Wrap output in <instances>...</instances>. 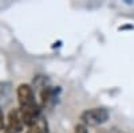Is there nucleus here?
Listing matches in <instances>:
<instances>
[{
	"label": "nucleus",
	"mask_w": 134,
	"mask_h": 133,
	"mask_svg": "<svg viewBox=\"0 0 134 133\" xmlns=\"http://www.w3.org/2000/svg\"><path fill=\"white\" fill-rule=\"evenodd\" d=\"M4 128H5V118H4L3 109L0 108V130H3Z\"/></svg>",
	"instance_id": "obj_6"
},
{
	"label": "nucleus",
	"mask_w": 134,
	"mask_h": 133,
	"mask_svg": "<svg viewBox=\"0 0 134 133\" xmlns=\"http://www.w3.org/2000/svg\"><path fill=\"white\" fill-rule=\"evenodd\" d=\"M24 128V121L21 117V112L19 108L11 109L7 116V132L9 133H20Z\"/></svg>",
	"instance_id": "obj_3"
},
{
	"label": "nucleus",
	"mask_w": 134,
	"mask_h": 133,
	"mask_svg": "<svg viewBox=\"0 0 134 133\" xmlns=\"http://www.w3.org/2000/svg\"><path fill=\"white\" fill-rule=\"evenodd\" d=\"M110 113L105 108H90L86 109L81 114V123L86 126H97L100 124H105L109 120Z\"/></svg>",
	"instance_id": "obj_1"
},
{
	"label": "nucleus",
	"mask_w": 134,
	"mask_h": 133,
	"mask_svg": "<svg viewBox=\"0 0 134 133\" xmlns=\"http://www.w3.org/2000/svg\"><path fill=\"white\" fill-rule=\"evenodd\" d=\"M7 133H9V132H7Z\"/></svg>",
	"instance_id": "obj_7"
},
{
	"label": "nucleus",
	"mask_w": 134,
	"mask_h": 133,
	"mask_svg": "<svg viewBox=\"0 0 134 133\" xmlns=\"http://www.w3.org/2000/svg\"><path fill=\"white\" fill-rule=\"evenodd\" d=\"M18 102H19V108L23 106H28L36 102L35 99V92H34V87L28 83H20L18 86Z\"/></svg>",
	"instance_id": "obj_2"
},
{
	"label": "nucleus",
	"mask_w": 134,
	"mask_h": 133,
	"mask_svg": "<svg viewBox=\"0 0 134 133\" xmlns=\"http://www.w3.org/2000/svg\"><path fill=\"white\" fill-rule=\"evenodd\" d=\"M74 133H88V129L85 124L79 123V124H76L75 128H74Z\"/></svg>",
	"instance_id": "obj_5"
},
{
	"label": "nucleus",
	"mask_w": 134,
	"mask_h": 133,
	"mask_svg": "<svg viewBox=\"0 0 134 133\" xmlns=\"http://www.w3.org/2000/svg\"><path fill=\"white\" fill-rule=\"evenodd\" d=\"M47 129H48L47 121L42 116L35 124H32L31 126H28V130L26 133H47Z\"/></svg>",
	"instance_id": "obj_4"
}]
</instances>
